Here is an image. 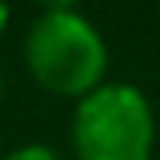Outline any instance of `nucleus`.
Instances as JSON below:
<instances>
[{
  "instance_id": "obj_1",
  "label": "nucleus",
  "mask_w": 160,
  "mask_h": 160,
  "mask_svg": "<svg viewBox=\"0 0 160 160\" xmlns=\"http://www.w3.org/2000/svg\"><path fill=\"white\" fill-rule=\"evenodd\" d=\"M26 69L37 88L58 98H80L106 80L109 51L102 33L77 8L40 11L26 33Z\"/></svg>"
},
{
  "instance_id": "obj_2",
  "label": "nucleus",
  "mask_w": 160,
  "mask_h": 160,
  "mask_svg": "<svg viewBox=\"0 0 160 160\" xmlns=\"http://www.w3.org/2000/svg\"><path fill=\"white\" fill-rule=\"evenodd\" d=\"M69 135L80 160H153L157 117L138 88L102 80L77 98Z\"/></svg>"
},
{
  "instance_id": "obj_3",
  "label": "nucleus",
  "mask_w": 160,
  "mask_h": 160,
  "mask_svg": "<svg viewBox=\"0 0 160 160\" xmlns=\"http://www.w3.org/2000/svg\"><path fill=\"white\" fill-rule=\"evenodd\" d=\"M0 160H62V157L51 146H44V142H29V146H18V149L4 153Z\"/></svg>"
},
{
  "instance_id": "obj_4",
  "label": "nucleus",
  "mask_w": 160,
  "mask_h": 160,
  "mask_svg": "<svg viewBox=\"0 0 160 160\" xmlns=\"http://www.w3.org/2000/svg\"><path fill=\"white\" fill-rule=\"evenodd\" d=\"M44 11H73L77 8V0H37Z\"/></svg>"
},
{
  "instance_id": "obj_5",
  "label": "nucleus",
  "mask_w": 160,
  "mask_h": 160,
  "mask_svg": "<svg viewBox=\"0 0 160 160\" xmlns=\"http://www.w3.org/2000/svg\"><path fill=\"white\" fill-rule=\"evenodd\" d=\"M8 22H11V8H8V0H0V37L8 29Z\"/></svg>"
},
{
  "instance_id": "obj_6",
  "label": "nucleus",
  "mask_w": 160,
  "mask_h": 160,
  "mask_svg": "<svg viewBox=\"0 0 160 160\" xmlns=\"http://www.w3.org/2000/svg\"><path fill=\"white\" fill-rule=\"evenodd\" d=\"M0 98H4V73H0Z\"/></svg>"
}]
</instances>
